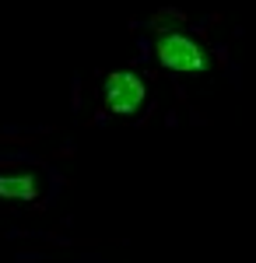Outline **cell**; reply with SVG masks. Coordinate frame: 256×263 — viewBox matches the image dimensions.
<instances>
[{
	"mask_svg": "<svg viewBox=\"0 0 256 263\" xmlns=\"http://www.w3.org/2000/svg\"><path fill=\"white\" fill-rule=\"evenodd\" d=\"M155 57L165 70H176V74H204L211 67L207 49L190 32H179V28H161L155 35Z\"/></svg>",
	"mask_w": 256,
	"mask_h": 263,
	"instance_id": "obj_1",
	"label": "cell"
},
{
	"mask_svg": "<svg viewBox=\"0 0 256 263\" xmlns=\"http://www.w3.org/2000/svg\"><path fill=\"white\" fill-rule=\"evenodd\" d=\"M39 197V182L28 172L14 176H0V200H35Z\"/></svg>",
	"mask_w": 256,
	"mask_h": 263,
	"instance_id": "obj_3",
	"label": "cell"
},
{
	"mask_svg": "<svg viewBox=\"0 0 256 263\" xmlns=\"http://www.w3.org/2000/svg\"><path fill=\"white\" fill-rule=\"evenodd\" d=\"M102 102L113 116H137L140 105L148 102V84L134 70H113L102 81Z\"/></svg>",
	"mask_w": 256,
	"mask_h": 263,
	"instance_id": "obj_2",
	"label": "cell"
}]
</instances>
